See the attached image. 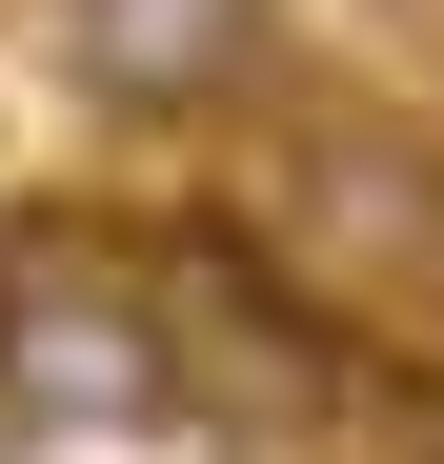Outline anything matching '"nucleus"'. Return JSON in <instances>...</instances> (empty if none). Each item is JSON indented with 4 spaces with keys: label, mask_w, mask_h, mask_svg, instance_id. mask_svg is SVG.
Returning <instances> with one entry per match:
<instances>
[{
    "label": "nucleus",
    "mask_w": 444,
    "mask_h": 464,
    "mask_svg": "<svg viewBox=\"0 0 444 464\" xmlns=\"http://www.w3.org/2000/svg\"><path fill=\"white\" fill-rule=\"evenodd\" d=\"M243 222H263L384 363L444 383V141H424V121H384V102H263Z\"/></svg>",
    "instance_id": "obj_1"
},
{
    "label": "nucleus",
    "mask_w": 444,
    "mask_h": 464,
    "mask_svg": "<svg viewBox=\"0 0 444 464\" xmlns=\"http://www.w3.org/2000/svg\"><path fill=\"white\" fill-rule=\"evenodd\" d=\"M162 283L121 222H0V444H121L162 424Z\"/></svg>",
    "instance_id": "obj_2"
},
{
    "label": "nucleus",
    "mask_w": 444,
    "mask_h": 464,
    "mask_svg": "<svg viewBox=\"0 0 444 464\" xmlns=\"http://www.w3.org/2000/svg\"><path fill=\"white\" fill-rule=\"evenodd\" d=\"M82 121L121 141H202V121H263L283 102V0H41Z\"/></svg>",
    "instance_id": "obj_3"
}]
</instances>
